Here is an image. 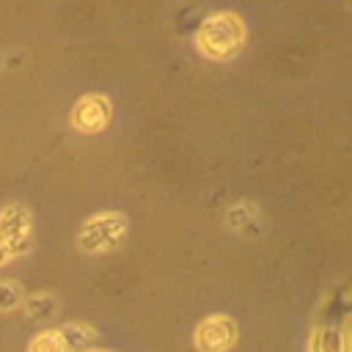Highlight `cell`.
I'll return each mask as SVG.
<instances>
[{"label":"cell","instance_id":"6da1fadb","mask_svg":"<svg viewBox=\"0 0 352 352\" xmlns=\"http://www.w3.org/2000/svg\"><path fill=\"white\" fill-rule=\"evenodd\" d=\"M245 41V25L234 14H214L198 30V50L209 58H228Z\"/></svg>","mask_w":352,"mask_h":352},{"label":"cell","instance_id":"7a4b0ae2","mask_svg":"<svg viewBox=\"0 0 352 352\" xmlns=\"http://www.w3.org/2000/svg\"><path fill=\"white\" fill-rule=\"evenodd\" d=\"M124 231H126V220H124V214H118V212H104V214L91 217V220L82 226L77 242H80L82 250H88V253H99V250L116 248V245L121 242Z\"/></svg>","mask_w":352,"mask_h":352},{"label":"cell","instance_id":"3957f363","mask_svg":"<svg viewBox=\"0 0 352 352\" xmlns=\"http://www.w3.org/2000/svg\"><path fill=\"white\" fill-rule=\"evenodd\" d=\"M0 242L8 248L11 258L22 256L30 245V212L19 204H11L0 212Z\"/></svg>","mask_w":352,"mask_h":352},{"label":"cell","instance_id":"277c9868","mask_svg":"<svg viewBox=\"0 0 352 352\" xmlns=\"http://www.w3.org/2000/svg\"><path fill=\"white\" fill-rule=\"evenodd\" d=\"M234 341H236V324L223 314L206 316L195 327V346L201 352H228Z\"/></svg>","mask_w":352,"mask_h":352},{"label":"cell","instance_id":"5b68a950","mask_svg":"<svg viewBox=\"0 0 352 352\" xmlns=\"http://www.w3.org/2000/svg\"><path fill=\"white\" fill-rule=\"evenodd\" d=\"M110 121V102L104 96H85L72 110V124L82 132H99Z\"/></svg>","mask_w":352,"mask_h":352},{"label":"cell","instance_id":"8992f818","mask_svg":"<svg viewBox=\"0 0 352 352\" xmlns=\"http://www.w3.org/2000/svg\"><path fill=\"white\" fill-rule=\"evenodd\" d=\"M55 336L60 338V344L69 352H94V344H96V333L88 324H80V322L58 324L55 327Z\"/></svg>","mask_w":352,"mask_h":352},{"label":"cell","instance_id":"52a82bcc","mask_svg":"<svg viewBox=\"0 0 352 352\" xmlns=\"http://www.w3.org/2000/svg\"><path fill=\"white\" fill-rule=\"evenodd\" d=\"M308 352H349L346 327H314Z\"/></svg>","mask_w":352,"mask_h":352},{"label":"cell","instance_id":"ba28073f","mask_svg":"<svg viewBox=\"0 0 352 352\" xmlns=\"http://www.w3.org/2000/svg\"><path fill=\"white\" fill-rule=\"evenodd\" d=\"M22 305H25V314H28L30 319H36V322L50 319V316L58 311V302H55L52 294H33V297L22 300Z\"/></svg>","mask_w":352,"mask_h":352},{"label":"cell","instance_id":"9c48e42d","mask_svg":"<svg viewBox=\"0 0 352 352\" xmlns=\"http://www.w3.org/2000/svg\"><path fill=\"white\" fill-rule=\"evenodd\" d=\"M28 352H69V349L60 344V338L55 336V330H44V333H38L30 341Z\"/></svg>","mask_w":352,"mask_h":352},{"label":"cell","instance_id":"30bf717a","mask_svg":"<svg viewBox=\"0 0 352 352\" xmlns=\"http://www.w3.org/2000/svg\"><path fill=\"white\" fill-rule=\"evenodd\" d=\"M22 300H25V294H22L19 283H14V280L0 283V311H14L16 305H22Z\"/></svg>","mask_w":352,"mask_h":352},{"label":"cell","instance_id":"8fae6325","mask_svg":"<svg viewBox=\"0 0 352 352\" xmlns=\"http://www.w3.org/2000/svg\"><path fill=\"white\" fill-rule=\"evenodd\" d=\"M253 220H258V214H256V209L248 206V204H236V206L228 209V223H231L234 228H239V231H245Z\"/></svg>","mask_w":352,"mask_h":352},{"label":"cell","instance_id":"7c38bea8","mask_svg":"<svg viewBox=\"0 0 352 352\" xmlns=\"http://www.w3.org/2000/svg\"><path fill=\"white\" fill-rule=\"evenodd\" d=\"M8 258H11V253H8V248H6L3 242H0V267H3V264H6Z\"/></svg>","mask_w":352,"mask_h":352},{"label":"cell","instance_id":"4fadbf2b","mask_svg":"<svg viewBox=\"0 0 352 352\" xmlns=\"http://www.w3.org/2000/svg\"><path fill=\"white\" fill-rule=\"evenodd\" d=\"M94 352H99V349H94Z\"/></svg>","mask_w":352,"mask_h":352}]
</instances>
